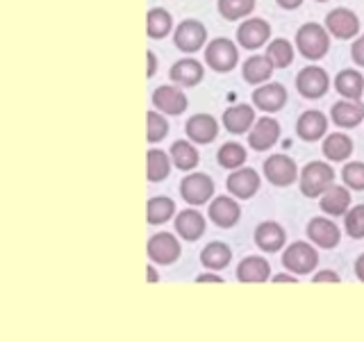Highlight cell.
<instances>
[{"instance_id": "43", "label": "cell", "mask_w": 364, "mask_h": 341, "mask_svg": "<svg viewBox=\"0 0 364 341\" xmlns=\"http://www.w3.org/2000/svg\"><path fill=\"white\" fill-rule=\"evenodd\" d=\"M276 3L282 7V9H299L301 5H303V0H276Z\"/></svg>"}, {"instance_id": "21", "label": "cell", "mask_w": 364, "mask_h": 341, "mask_svg": "<svg viewBox=\"0 0 364 341\" xmlns=\"http://www.w3.org/2000/svg\"><path fill=\"white\" fill-rule=\"evenodd\" d=\"M253 123H255V109L246 105V102H239V105H232L223 112V128L230 134H246Z\"/></svg>"}, {"instance_id": "13", "label": "cell", "mask_w": 364, "mask_h": 341, "mask_svg": "<svg viewBox=\"0 0 364 341\" xmlns=\"http://www.w3.org/2000/svg\"><path fill=\"white\" fill-rule=\"evenodd\" d=\"M271 39V26L264 18H248L237 30V41L246 50H257Z\"/></svg>"}, {"instance_id": "4", "label": "cell", "mask_w": 364, "mask_h": 341, "mask_svg": "<svg viewBox=\"0 0 364 341\" xmlns=\"http://www.w3.org/2000/svg\"><path fill=\"white\" fill-rule=\"evenodd\" d=\"M205 62L216 73H230L239 62V50L230 39H214L205 45Z\"/></svg>"}, {"instance_id": "31", "label": "cell", "mask_w": 364, "mask_h": 341, "mask_svg": "<svg viewBox=\"0 0 364 341\" xmlns=\"http://www.w3.org/2000/svg\"><path fill=\"white\" fill-rule=\"evenodd\" d=\"M168 157H171V164H176V168L180 170H191L198 166V151L196 146L189 144V141H173V146L168 148Z\"/></svg>"}, {"instance_id": "9", "label": "cell", "mask_w": 364, "mask_h": 341, "mask_svg": "<svg viewBox=\"0 0 364 341\" xmlns=\"http://www.w3.org/2000/svg\"><path fill=\"white\" fill-rule=\"evenodd\" d=\"M278 139H280V123L271 117L257 119L248 130V146L257 153L269 151V148L278 144Z\"/></svg>"}, {"instance_id": "8", "label": "cell", "mask_w": 364, "mask_h": 341, "mask_svg": "<svg viewBox=\"0 0 364 341\" xmlns=\"http://www.w3.org/2000/svg\"><path fill=\"white\" fill-rule=\"evenodd\" d=\"M323 28L335 39H355L360 32V18L348 7H335L333 11H328Z\"/></svg>"}, {"instance_id": "14", "label": "cell", "mask_w": 364, "mask_h": 341, "mask_svg": "<svg viewBox=\"0 0 364 341\" xmlns=\"http://www.w3.org/2000/svg\"><path fill=\"white\" fill-rule=\"evenodd\" d=\"M153 105L157 112L168 114V117H180L187 112V96L173 85H162L153 91Z\"/></svg>"}, {"instance_id": "28", "label": "cell", "mask_w": 364, "mask_h": 341, "mask_svg": "<svg viewBox=\"0 0 364 341\" xmlns=\"http://www.w3.org/2000/svg\"><path fill=\"white\" fill-rule=\"evenodd\" d=\"M335 89L339 96H344L348 100H360L364 94V77L355 68H346V71H339L335 77Z\"/></svg>"}, {"instance_id": "2", "label": "cell", "mask_w": 364, "mask_h": 341, "mask_svg": "<svg viewBox=\"0 0 364 341\" xmlns=\"http://www.w3.org/2000/svg\"><path fill=\"white\" fill-rule=\"evenodd\" d=\"M335 182V170L328 162H310L299 175L301 193L305 198H318Z\"/></svg>"}, {"instance_id": "22", "label": "cell", "mask_w": 364, "mask_h": 341, "mask_svg": "<svg viewBox=\"0 0 364 341\" xmlns=\"http://www.w3.org/2000/svg\"><path fill=\"white\" fill-rule=\"evenodd\" d=\"M287 242V232L280 223L264 221L255 227V244L264 253H278V250Z\"/></svg>"}, {"instance_id": "34", "label": "cell", "mask_w": 364, "mask_h": 341, "mask_svg": "<svg viewBox=\"0 0 364 341\" xmlns=\"http://www.w3.org/2000/svg\"><path fill=\"white\" fill-rule=\"evenodd\" d=\"M171 173V157L164 151H148L146 155V175L151 182H162Z\"/></svg>"}, {"instance_id": "39", "label": "cell", "mask_w": 364, "mask_h": 341, "mask_svg": "<svg viewBox=\"0 0 364 341\" xmlns=\"http://www.w3.org/2000/svg\"><path fill=\"white\" fill-rule=\"evenodd\" d=\"M146 121H148V132H146L148 144H159L162 139H166V134H168V123H166V119L162 117V114L148 112Z\"/></svg>"}, {"instance_id": "5", "label": "cell", "mask_w": 364, "mask_h": 341, "mask_svg": "<svg viewBox=\"0 0 364 341\" xmlns=\"http://www.w3.org/2000/svg\"><path fill=\"white\" fill-rule=\"evenodd\" d=\"M328 89H330V77L326 73V68L316 66V64L305 66L303 71L296 75V91H299L303 98L316 100V98L326 96Z\"/></svg>"}, {"instance_id": "11", "label": "cell", "mask_w": 364, "mask_h": 341, "mask_svg": "<svg viewBox=\"0 0 364 341\" xmlns=\"http://www.w3.org/2000/svg\"><path fill=\"white\" fill-rule=\"evenodd\" d=\"M180 253H182L180 242L176 239V234H171V232H159L151 237V242H148V257L153 259V264L168 266V264H173V261H178Z\"/></svg>"}, {"instance_id": "3", "label": "cell", "mask_w": 364, "mask_h": 341, "mask_svg": "<svg viewBox=\"0 0 364 341\" xmlns=\"http://www.w3.org/2000/svg\"><path fill=\"white\" fill-rule=\"evenodd\" d=\"M316 264H318V253L307 242H294L282 253V266L291 271L294 276H307V273H312L316 269Z\"/></svg>"}, {"instance_id": "46", "label": "cell", "mask_w": 364, "mask_h": 341, "mask_svg": "<svg viewBox=\"0 0 364 341\" xmlns=\"http://www.w3.org/2000/svg\"><path fill=\"white\" fill-rule=\"evenodd\" d=\"M196 282H223V278H219V276H212V273H203V276H198L196 278Z\"/></svg>"}, {"instance_id": "25", "label": "cell", "mask_w": 364, "mask_h": 341, "mask_svg": "<svg viewBox=\"0 0 364 341\" xmlns=\"http://www.w3.org/2000/svg\"><path fill=\"white\" fill-rule=\"evenodd\" d=\"M318 198H321L318 205H321V212L326 216H344L346 210L350 207V193H348L346 185L344 187L330 185Z\"/></svg>"}, {"instance_id": "45", "label": "cell", "mask_w": 364, "mask_h": 341, "mask_svg": "<svg viewBox=\"0 0 364 341\" xmlns=\"http://www.w3.org/2000/svg\"><path fill=\"white\" fill-rule=\"evenodd\" d=\"M148 77H153L155 75V66H157V60H155V53L148 50Z\"/></svg>"}, {"instance_id": "20", "label": "cell", "mask_w": 364, "mask_h": 341, "mask_svg": "<svg viewBox=\"0 0 364 341\" xmlns=\"http://www.w3.org/2000/svg\"><path fill=\"white\" fill-rule=\"evenodd\" d=\"M296 132H299V136L303 141L307 144H312V141H318V139H323L326 132H328V119H326V114L321 112H303L299 121H296Z\"/></svg>"}, {"instance_id": "7", "label": "cell", "mask_w": 364, "mask_h": 341, "mask_svg": "<svg viewBox=\"0 0 364 341\" xmlns=\"http://www.w3.org/2000/svg\"><path fill=\"white\" fill-rule=\"evenodd\" d=\"M264 178L273 187H289L299 180V166L289 155L276 153L264 162Z\"/></svg>"}, {"instance_id": "19", "label": "cell", "mask_w": 364, "mask_h": 341, "mask_svg": "<svg viewBox=\"0 0 364 341\" xmlns=\"http://www.w3.org/2000/svg\"><path fill=\"white\" fill-rule=\"evenodd\" d=\"M330 119H333L335 125H339V128H358V125L364 121V102L360 100H337L333 109H330Z\"/></svg>"}, {"instance_id": "47", "label": "cell", "mask_w": 364, "mask_h": 341, "mask_svg": "<svg viewBox=\"0 0 364 341\" xmlns=\"http://www.w3.org/2000/svg\"><path fill=\"white\" fill-rule=\"evenodd\" d=\"M273 282H299V278H291V276H287V273H280V276H276L273 278Z\"/></svg>"}, {"instance_id": "42", "label": "cell", "mask_w": 364, "mask_h": 341, "mask_svg": "<svg viewBox=\"0 0 364 341\" xmlns=\"http://www.w3.org/2000/svg\"><path fill=\"white\" fill-rule=\"evenodd\" d=\"M312 282H341V278L337 276V273L335 271H318L316 273V276L312 278Z\"/></svg>"}, {"instance_id": "24", "label": "cell", "mask_w": 364, "mask_h": 341, "mask_svg": "<svg viewBox=\"0 0 364 341\" xmlns=\"http://www.w3.org/2000/svg\"><path fill=\"white\" fill-rule=\"evenodd\" d=\"M271 278V266L264 257H246L239 261L237 266V280L244 282V284H259V282H267Z\"/></svg>"}, {"instance_id": "41", "label": "cell", "mask_w": 364, "mask_h": 341, "mask_svg": "<svg viewBox=\"0 0 364 341\" xmlns=\"http://www.w3.org/2000/svg\"><path fill=\"white\" fill-rule=\"evenodd\" d=\"M350 57H353V62H355L358 66H364V34H360V37L353 41Z\"/></svg>"}, {"instance_id": "16", "label": "cell", "mask_w": 364, "mask_h": 341, "mask_svg": "<svg viewBox=\"0 0 364 341\" xmlns=\"http://www.w3.org/2000/svg\"><path fill=\"white\" fill-rule=\"evenodd\" d=\"M253 105L267 114L280 112L287 105V89L280 82H264L253 91Z\"/></svg>"}, {"instance_id": "10", "label": "cell", "mask_w": 364, "mask_h": 341, "mask_svg": "<svg viewBox=\"0 0 364 341\" xmlns=\"http://www.w3.org/2000/svg\"><path fill=\"white\" fill-rule=\"evenodd\" d=\"M205 41H208V30L200 21H182L180 26L176 28V34H173V43L176 48L182 50V53H196L200 50Z\"/></svg>"}, {"instance_id": "12", "label": "cell", "mask_w": 364, "mask_h": 341, "mask_svg": "<svg viewBox=\"0 0 364 341\" xmlns=\"http://www.w3.org/2000/svg\"><path fill=\"white\" fill-rule=\"evenodd\" d=\"M307 239L318 248L333 250L341 242V230L337 223L328 219V216H316V219L307 223Z\"/></svg>"}, {"instance_id": "36", "label": "cell", "mask_w": 364, "mask_h": 341, "mask_svg": "<svg viewBox=\"0 0 364 341\" xmlns=\"http://www.w3.org/2000/svg\"><path fill=\"white\" fill-rule=\"evenodd\" d=\"M267 60L273 68H287L294 62V45L287 39H276L267 45Z\"/></svg>"}, {"instance_id": "32", "label": "cell", "mask_w": 364, "mask_h": 341, "mask_svg": "<svg viewBox=\"0 0 364 341\" xmlns=\"http://www.w3.org/2000/svg\"><path fill=\"white\" fill-rule=\"evenodd\" d=\"M171 30H173V16H171L166 9L155 7V9L148 11V16H146L148 37H151V39H164Z\"/></svg>"}, {"instance_id": "40", "label": "cell", "mask_w": 364, "mask_h": 341, "mask_svg": "<svg viewBox=\"0 0 364 341\" xmlns=\"http://www.w3.org/2000/svg\"><path fill=\"white\" fill-rule=\"evenodd\" d=\"M341 180L353 191H364V162H348L341 170Z\"/></svg>"}, {"instance_id": "17", "label": "cell", "mask_w": 364, "mask_h": 341, "mask_svg": "<svg viewBox=\"0 0 364 341\" xmlns=\"http://www.w3.org/2000/svg\"><path fill=\"white\" fill-rule=\"evenodd\" d=\"M208 216L210 221L214 225L223 227V230H228V227H235L239 216H242V207H239V202L230 196H216L210 207H208Z\"/></svg>"}, {"instance_id": "30", "label": "cell", "mask_w": 364, "mask_h": 341, "mask_svg": "<svg viewBox=\"0 0 364 341\" xmlns=\"http://www.w3.org/2000/svg\"><path fill=\"white\" fill-rule=\"evenodd\" d=\"M230 259H232V250L223 242H212V244L205 246L203 253H200V264L210 271L225 269L228 264H230Z\"/></svg>"}, {"instance_id": "29", "label": "cell", "mask_w": 364, "mask_h": 341, "mask_svg": "<svg viewBox=\"0 0 364 341\" xmlns=\"http://www.w3.org/2000/svg\"><path fill=\"white\" fill-rule=\"evenodd\" d=\"M242 75L248 85H264L269 82V77L273 75V66L264 55H253L248 57L242 66Z\"/></svg>"}, {"instance_id": "27", "label": "cell", "mask_w": 364, "mask_h": 341, "mask_svg": "<svg viewBox=\"0 0 364 341\" xmlns=\"http://www.w3.org/2000/svg\"><path fill=\"white\" fill-rule=\"evenodd\" d=\"M321 153L326 155L328 162H346L353 155V139L344 132H333L323 136Z\"/></svg>"}, {"instance_id": "48", "label": "cell", "mask_w": 364, "mask_h": 341, "mask_svg": "<svg viewBox=\"0 0 364 341\" xmlns=\"http://www.w3.org/2000/svg\"><path fill=\"white\" fill-rule=\"evenodd\" d=\"M157 280H159V276H157V271H155V266L151 264V266H148V282H153V284H155Z\"/></svg>"}, {"instance_id": "18", "label": "cell", "mask_w": 364, "mask_h": 341, "mask_svg": "<svg viewBox=\"0 0 364 341\" xmlns=\"http://www.w3.org/2000/svg\"><path fill=\"white\" fill-rule=\"evenodd\" d=\"M185 132L193 144H212L216 136H219V123H216L214 117L210 114H193V117L187 121Z\"/></svg>"}, {"instance_id": "49", "label": "cell", "mask_w": 364, "mask_h": 341, "mask_svg": "<svg viewBox=\"0 0 364 341\" xmlns=\"http://www.w3.org/2000/svg\"><path fill=\"white\" fill-rule=\"evenodd\" d=\"M316 3H328V0H316Z\"/></svg>"}, {"instance_id": "23", "label": "cell", "mask_w": 364, "mask_h": 341, "mask_svg": "<svg viewBox=\"0 0 364 341\" xmlns=\"http://www.w3.org/2000/svg\"><path fill=\"white\" fill-rule=\"evenodd\" d=\"M176 232L178 237H182L185 242H198V239L205 234V216L198 210H182L176 216Z\"/></svg>"}, {"instance_id": "44", "label": "cell", "mask_w": 364, "mask_h": 341, "mask_svg": "<svg viewBox=\"0 0 364 341\" xmlns=\"http://www.w3.org/2000/svg\"><path fill=\"white\" fill-rule=\"evenodd\" d=\"M355 276H358V280L360 282H364V253L358 257V261H355Z\"/></svg>"}, {"instance_id": "33", "label": "cell", "mask_w": 364, "mask_h": 341, "mask_svg": "<svg viewBox=\"0 0 364 341\" xmlns=\"http://www.w3.org/2000/svg\"><path fill=\"white\" fill-rule=\"evenodd\" d=\"M246 148L242 144H237V141H228L219 148V153H216V162H219L221 168H228V170H235L239 166H244L246 164Z\"/></svg>"}, {"instance_id": "15", "label": "cell", "mask_w": 364, "mask_h": 341, "mask_svg": "<svg viewBox=\"0 0 364 341\" xmlns=\"http://www.w3.org/2000/svg\"><path fill=\"white\" fill-rule=\"evenodd\" d=\"M259 175H257V170L255 168H235L230 175H228V191L232 193L235 198L239 200H248V198H253L255 193L259 191Z\"/></svg>"}, {"instance_id": "1", "label": "cell", "mask_w": 364, "mask_h": 341, "mask_svg": "<svg viewBox=\"0 0 364 341\" xmlns=\"http://www.w3.org/2000/svg\"><path fill=\"white\" fill-rule=\"evenodd\" d=\"M296 48L305 57V60H323L330 50V34L318 23H305L303 28L296 32Z\"/></svg>"}, {"instance_id": "26", "label": "cell", "mask_w": 364, "mask_h": 341, "mask_svg": "<svg viewBox=\"0 0 364 341\" xmlns=\"http://www.w3.org/2000/svg\"><path fill=\"white\" fill-rule=\"evenodd\" d=\"M168 77L173 80L178 87H196L205 77V68L196 60H180L171 66Z\"/></svg>"}, {"instance_id": "38", "label": "cell", "mask_w": 364, "mask_h": 341, "mask_svg": "<svg viewBox=\"0 0 364 341\" xmlns=\"http://www.w3.org/2000/svg\"><path fill=\"white\" fill-rule=\"evenodd\" d=\"M346 234L350 239H364V205H355V207H348L346 210Z\"/></svg>"}, {"instance_id": "37", "label": "cell", "mask_w": 364, "mask_h": 341, "mask_svg": "<svg viewBox=\"0 0 364 341\" xmlns=\"http://www.w3.org/2000/svg\"><path fill=\"white\" fill-rule=\"evenodd\" d=\"M216 7H219V14L225 21H239L255 9V0H219Z\"/></svg>"}, {"instance_id": "35", "label": "cell", "mask_w": 364, "mask_h": 341, "mask_svg": "<svg viewBox=\"0 0 364 341\" xmlns=\"http://www.w3.org/2000/svg\"><path fill=\"white\" fill-rule=\"evenodd\" d=\"M173 214H176V202L166 198V196H157V198H151L148 200V223L151 225H162L166 221L173 219Z\"/></svg>"}, {"instance_id": "6", "label": "cell", "mask_w": 364, "mask_h": 341, "mask_svg": "<svg viewBox=\"0 0 364 341\" xmlns=\"http://www.w3.org/2000/svg\"><path fill=\"white\" fill-rule=\"evenodd\" d=\"M180 196L187 205H205L214 196V180L208 173H189L180 182Z\"/></svg>"}]
</instances>
